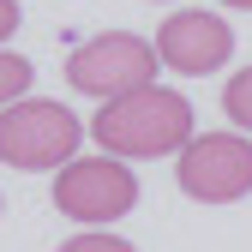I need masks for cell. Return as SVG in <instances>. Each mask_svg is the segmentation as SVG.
<instances>
[{"label": "cell", "instance_id": "cell-11", "mask_svg": "<svg viewBox=\"0 0 252 252\" xmlns=\"http://www.w3.org/2000/svg\"><path fill=\"white\" fill-rule=\"evenodd\" d=\"M222 6H234V12H252V0H222Z\"/></svg>", "mask_w": 252, "mask_h": 252}, {"label": "cell", "instance_id": "cell-4", "mask_svg": "<svg viewBox=\"0 0 252 252\" xmlns=\"http://www.w3.org/2000/svg\"><path fill=\"white\" fill-rule=\"evenodd\" d=\"M156 72H162L156 42L132 36V30H102V36H90L84 48H72V60H66L72 90H84V96H96V102H114L126 90L156 84Z\"/></svg>", "mask_w": 252, "mask_h": 252}, {"label": "cell", "instance_id": "cell-8", "mask_svg": "<svg viewBox=\"0 0 252 252\" xmlns=\"http://www.w3.org/2000/svg\"><path fill=\"white\" fill-rule=\"evenodd\" d=\"M24 90H30V60L0 48V108H6V102H18Z\"/></svg>", "mask_w": 252, "mask_h": 252}, {"label": "cell", "instance_id": "cell-10", "mask_svg": "<svg viewBox=\"0 0 252 252\" xmlns=\"http://www.w3.org/2000/svg\"><path fill=\"white\" fill-rule=\"evenodd\" d=\"M18 30V0H0V42Z\"/></svg>", "mask_w": 252, "mask_h": 252}, {"label": "cell", "instance_id": "cell-6", "mask_svg": "<svg viewBox=\"0 0 252 252\" xmlns=\"http://www.w3.org/2000/svg\"><path fill=\"white\" fill-rule=\"evenodd\" d=\"M156 54H162L168 72L204 78V72H216V66H228V54H234V24L216 18V12L186 6V12L162 18V30H156Z\"/></svg>", "mask_w": 252, "mask_h": 252}, {"label": "cell", "instance_id": "cell-3", "mask_svg": "<svg viewBox=\"0 0 252 252\" xmlns=\"http://www.w3.org/2000/svg\"><path fill=\"white\" fill-rule=\"evenodd\" d=\"M138 204V174L120 156H72L66 168H54V210L72 216L84 228H108Z\"/></svg>", "mask_w": 252, "mask_h": 252}, {"label": "cell", "instance_id": "cell-5", "mask_svg": "<svg viewBox=\"0 0 252 252\" xmlns=\"http://www.w3.org/2000/svg\"><path fill=\"white\" fill-rule=\"evenodd\" d=\"M174 180L198 204H234L252 192V138L240 132H192L174 162Z\"/></svg>", "mask_w": 252, "mask_h": 252}, {"label": "cell", "instance_id": "cell-9", "mask_svg": "<svg viewBox=\"0 0 252 252\" xmlns=\"http://www.w3.org/2000/svg\"><path fill=\"white\" fill-rule=\"evenodd\" d=\"M54 252H138V246L120 240V234H108V228H84V234H72L66 246H54Z\"/></svg>", "mask_w": 252, "mask_h": 252}, {"label": "cell", "instance_id": "cell-2", "mask_svg": "<svg viewBox=\"0 0 252 252\" xmlns=\"http://www.w3.org/2000/svg\"><path fill=\"white\" fill-rule=\"evenodd\" d=\"M78 138H84L78 114L48 96H18L0 108V162L6 168H24V174L66 168L78 156Z\"/></svg>", "mask_w": 252, "mask_h": 252}, {"label": "cell", "instance_id": "cell-7", "mask_svg": "<svg viewBox=\"0 0 252 252\" xmlns=\"http://www.w3.org/2000/svg\"><path fill=\"white\" fill-rule=\"evenodd\" d=\"M222 114H228V126L252 132V66L228 78V90H222Z\"/></svg>", "mask_w": 252, "mask_h": 252}, {"label": "cell", "instance_id": "cell-1", "mask_svg": "<svg viewBox=\"0 0 252 252\" xmlns=\"http://www.w3.org/2000/svg\"><path fill=\"white\" fill-rule=\"evenodd\" d=\"M90 138L108 156H120V162L180 156L186 138H192V102L180 90H162V84L126 90V96H114V102H102L90 114Z\"/></svg>", "mask_w": 252, "mask_h": 252}]
</instances>
